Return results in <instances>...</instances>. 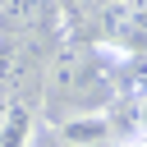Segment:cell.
Listing matches in <instances>:
<instances>
[{"label": "cell", "instance_id": "cell-4", "mask_svg": "<svg viewBox=\"0 0 147 147\" xmlns=\"http://www.w3.org/2000/svg\"><path fill=\"white\" fill-rule=\"evenodd\" d=\"M138 124H142V133H147V96L138 101Z\"/></svg>", "mask_w": 147, "mask_h": 147}, {"label": "cell", "instance_id": "cell-2", "mask_svg": "<svg viewBox=\"0 0 147 147\" xmlns=\"http://www.w3.org/2000/svg\"><path fill=\"white\" fill-rule=\"evenodd\" d=\"M55 133H60V142H69V147H106L115 129H110L106 115H87V110H78V115H60Z\"/></svg>", "mask_w": 147, "mask_h": 147}, {"label": "cell", "instance_id": "cell-1", "mask_svg": "<svg viewBox=\"0 0 147 147\" xmlns=\"http://www.w3.org/2000/svg\"><path fill=\"white\" fill-rule=\"evenodd\" d=\"M37 138V101H0V147H32Z\"/></svg>", "mask_w": 147, "mask_h": 147}, {"label": "cell", "instance_id": "cell-3", "mask_svg": "<svg viewBox=\"0 0 147 147\" xmlns=\"http://www.w3.org/2000/svg\"><path fill=\"white\" fill-rule=\"evenodd\" d=\"M46 14H51L46 0H5V5H0V32L28 41V37H37V28L46 23Z\"/></svg>", "mask_w": 147, "mask_h": 147}]
</instances>
